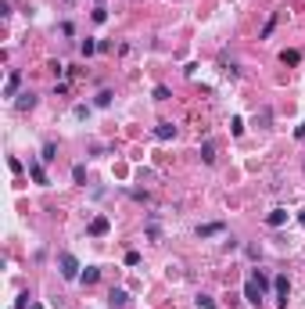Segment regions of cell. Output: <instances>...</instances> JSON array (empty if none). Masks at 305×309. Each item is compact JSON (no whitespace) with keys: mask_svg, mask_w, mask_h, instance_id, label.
<instances>
[{"mask_svg":"<svg viewBox=\"0 0 305 309\" xmlns=\"http://www.w3.org/2000/svg\"><path fill=\"white\" fill-rule=\"evenodd\" d=\"M58 266H61V277H65V281H79V274H83L79 259H75L72 252H61V255H58Z\"/></svg>","mask_w":305,"mask_h":309,"instance_id":"cell-1","label":"cell"},{"mask_svg":"<svg viewBox=\"0 0 305 309\" xmlns=\"http://www.w3.org/2000/svg\"><path fill=\"white\" fill-rule=\"evenodd\" d=\"M262 298H266V288H262L255 277H248V281H244V302H251V305H262Z\"/></svg>","mask_w":305,"mask_h":309,"instance_id":"cell-2","label":"cell"},{"mask_svg":"<svg viewBox=\"0 0 305 309\" xmlns=\"http://www.w3.org/2000/svg\"><path fill=\"white\" fill-rule=\"evenodd\" d=\"M273 288H277V309H287V298H291V281L280 274V277H273Z\"/></svg>","mask_w":305,"mask_h":309,"instance_id":"cell-3","label":"cell"},{"mask_svg":"<svg viewBox=\"0 0 305 309\" xmlns=\"http://www.w3.org/2000/svg\"><path fill=\"white\" fill-rule=\"evenodd\" d=\"M108 230H111V219H108V216H94L90 226H86V234H90V238H104Z\"/></svg>","mask_w":305,"mask_h":309,"instance_id":"cell-4","label":"cell"},{"mask_svg":"<svg viewBox=\"0 0 305 309\" xmlns=\"http://www.w3.org/2000/svg\"><path fill=\"white\" fill-rule=\"evenodd\" d=\"M133 298H129V291H122V288H111L108 291V305H115V309H126Z\"/></svg>","mask_w":305,"mask_h":309,"instance_id":"cell-5","label":"cell"},{"mask_svg":"<svg viewBox=\"0 0 305 309\" xmlns=\"http://www.w3.org/2000/svg\"><path fill=\"white\" fill-rule=\"evenodd\" d=\"M18 87H22V72L15 68V72L8 75V83H4V97H18Z\"/></svg>","mask_w":305,"mask_h":309,"instance_id":"cell-6","label":"cell"},{"mask_svg":"<svg viewBox=\"0 0 305 309\" xmlns=\"http://www.w3.org/2000/svg\"><path fill=\"white\" fill-rule=\"evenodd\" d=\"M15 108H18V111H32V108H36V94H32V90L18 94V97H15Z\"/></svg>","mask_w":305,"mask_h":309,"instance_id":"cell-7","label":"cell"},{"mask_svg":"<svg viewBox=\"0 0 305 309\" xmlns=\"http://www.w3.org/2000/svg\"><path fill=\"white\" fill-rule=\"evenodd\" d=\"M287 223V209H273L270 216H266V226H273V230H280Z\"/></svg>","mask_w":305,"mask_h":309,"instance_id":"cell-8","label":"cell"},{"mask_svg":"<svg viewBox=\"0 0 305 309\" xmlns=\"http://www.w3.org/2000/svg\"><path fill=\"white\" fill-rule=\"evenodd\" d=\"M223 230H226V223H205V226H198V238H215Z\"/></svg>","mask_w":305,"mask_h":309,"instance_id":"cell-9","label":"cell"},{"mask_svg":"<svg viewBox=\"0 0 305 309\" xmlns=\"http://www.w3.org/2000/svg\"><path fill=\"white\" fill-rule=\"evenodd\" d=\"M79 281H83L86 288H90V284H97V281H101V266H86L83 274H79Z\"/></svg>","mask_w":305,"mask_h":309,"instance_id":"cell-10","label":"cell"},{"mask_svg":"<svg viewBox=\"0 0 305 309\" xmlns=\"http://www.w3.org/2000/svg\"><path fill=\"white\" fill-rule=\"evenodd\" d=\"M155 137H158V140H172V137H176V126H172V123H158V126H155Z\"/></svg>","mask_w":305,"mask_h":309,"instance_id":"cell-11","label":"cell"},{"mask_svg":"<svg viewBox=\"0 0 305 309\" xmlns=\"http://www.w3.org/2000/svg\"><path fill=\"white\" fill-rule=\"evenodd\" d=\"M147 238H151V241H162V226H158V216H151V219H147Z\"/></svg>","mask_w":305,"mask_h":309,"instance_id":"cell-12","label":"cell"},{"mask_svg":"<svg viewBox=\"0 0 305 309\" xmlns=\"http://www.w3.org/2000/svg\"><path fill=\"white\" fill-rule=\"evenodd\" d=\"M29 173L36 183H47V173H43V162H29Z\"/></svg>","mask_w":305,"mask_h":309,"instance_id":"cell-13","label":"cell"},{"mask_svg":"<svg viewBox=\"0 0 305 309\" xmlns=\"http://www.w3.org/2000/svg\"><path fill=\"white\" fill-rule=\"evenodd\" d=\"M58 159V144H43V151H40V162H54Z\"/></svg>","mask_w":305,"mask_h":309,"instance_id":"cell-14","label":"cell"},{"mask_svg":"<svg viewBox=\"0 0 305 309\" xmlns=\"http://www.w3.org/2000/svg\"><path fill=\"white\" fill-rule=\"evenodd\" d=\"M201 159H205L208 166L215 162V144H212V140H205V144H201Z\"/></svg>","mask_w":305,"mask_h":309,"instance_id":"cell-15","label":"cell"},{"mask_svg":"<svg viewBox=\"0 0 305 309\" xmlns=\"http://www.w3.org/2000/svg\"><path fill=\"white\" fill-rule=\"evenodd\" d=\"M90 18H94L97 25H104V22H108V8H104V4H97V8L90 11Z\"/></svg>","mask_w":305,"mask_h":309,"instance_id":"cell-16","label":"cell"},{"mask_svg":"<svg viewBox=\"0 0 305 309\" xmlns=\"http://www.w3.org/2000/svg\"><path fill=\"white\" fill-rule=\"evenodd\" d=\"M277 29V15H270V22L262 25V32H258V40H270V32Z\"/></svg>","mask_w":305,"mask_h":309,"instance_id":"cell-17","label":"cell"},{"mask_svg":"<svg viewBox=\"0 0 305 309\" xmlns=\"http://www.w3.org/2000/svg\"><path fill=\"white\" fill-rule=\"evenodd\" d=\"M111 97H115L111 90H101V94L94 97V104H97V108H108V104H111Z\"/></svg>","mask_w":305,"mask_h":309,"instance_id":"cell-18","label":"cell"},{"mask_svg":"<svg viewBox=\"0 0 305 309\" xmlns=\"http://www.w3.org/2000/svg\"><path fill=\"white\" fill-rule=\"evenodd\" d=\"M280 61H284V65H298L301 54H298V51H280Z\"/></svg>","mask_w":305,"mask_h":309,"instance_id":"cell-19","label":"cell"},{"mask_svg":"<svg viewBox=\"0 0 305 309\" xmlns=\"http://www.w3.org/2000/svg\"><path fill=\"white\" fill-rule=\"evenodd\" d=\"M194 305H198V309H215V298H212V295H198Z\"/></svg>","mask_w":305,"mask_h":309,"instance_id":"cell-20","label":"cell"},{"mask_svg":"<svg viewBox=\"0 0 305 309\" xmlns=\"http://www.w3.org/2000/svg\"><path fill=\"white\" fill-rule=\"evenodd\" d=\"M230 133H234V137L244 133V119H241V115H234V119H230Z\"/></svg>","mask_w":305,"mask_h":309,"instance_id":"cell-21","label":"cell"},{"mask_svg":"<svg viewBox=\"0 0 305 309\" xmlns=\"http://www.w3.org/2000/svg\"><path fill=\"white\" fill-rule=\"evenodd\" d=\"M79 51H83V54H86V58H90V54H94V51H101V44H94V40H90V36H86V40H83V44H79Z\"/></svg>","mask_w":305,"mask_h":309,"instance_id":"cell-22","label":"cell"},{"mask_svg":"<svg viewBox=\"0 0 305 309\" xmlns=\"http://www.w3.org/2000/svg\"><path fill=\"white\" fill-rule=\"evenodd\" d=\"M72 180L75 183H86V166H72Z\"/></svg>","mask_w":305,"mask_h":309,"instance_id":"cell-23","label":"cell"},{"mask_svg":"<svg viewBox=\"0 0 305 309\" xmlns=\"http://www.w3.org/2000/svg\"><path fill=\"white\" fill-rule=\"evenodd\" d=\"M29 305H32V302H29V291H22V295L15 298V309H29Z\"/></svg>","mask_w":305,"mask_h":309,"instance_id":"cell-24","label":"cell"},{"mask_svg":"<svg viewBox=\"0 0 305 309\" xmlns=\"http://www.w3.org/2000/svg\"><path fill=\"white\" fill-rule=\"evenodd\" d=\"M155 101H169V87H155Z\"/></svg>","mask_w":305,"mask_h":309,"instance_id":"cell-25","label":"cell"},{"mask_svg":"<svg viewBox=\"0 0 305 309\" xmlns=\"http://www.w3.org/2000/svg\"><path fill=\"white\" fill-rule=\"evenodd\" d=\"M294 137H298V140H305V123H301V126L294 130Z\"/></svg>","mask_w":305,"mask_h":309,"instance_id":"cell-26","label":"cell"},{"mask_svg":"<svg viewBox=\"0 0 305 309\" xmlns=\"http://www.w3.org/2000/svg\"><path fill=\"white\" fill-rule=\"evenodd\" d=\"M298 223H301V226H305V212H298Z\"/></svg>","mask_w":305,"mask_h":309,"instance_id":"cell-27","label":"cell"},{"mask_svg":"<svg viewBox=\"0 0 305 309\" xmlns=\"http://www.w3.org/2000/svg\"><path fill=\"white\" fill-rule=\"evenodd\" d=\"M29 309H43V305H40V302H32V305H29Z\"/></svg>","mask_w":305,"mask_h":309,"instance_id":"cell-28","label":"cell"}]
</instances>
